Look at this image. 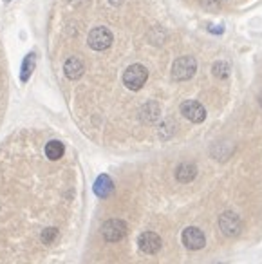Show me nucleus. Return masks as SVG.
I'll return each instance as SVG.
<instances>
[{
	"label": "nucleus",
	"instance_id": "nucleus-1",
	"mask_svg": "<svg viewBox=\"0 0 262 264\" xmlns=\"http://www.w3.org/2000/svg\"><path fill=\"white\" fill-rule=\"evenodd\" d=\"M146 80H148V71H146V67L141 65V63L128 65L127 71L123 73V84L130 90L143 89V85L146 84Z\"/></svg>",
	"mask_w": 262,
	"mask_h": 264
},
{
	"label": "nucleus",
	"instance_id": "nucleus-2",
	"mask_svg": "<svg viewBox=\"0 0 262 264\" xmlns=\"http://www.w3.org/2000/svg\"><path fill=\"white\" fill-rule=\"evenodd\" d=\"M197 71V62L194 57H181L172 65V78L175 82H186Z\"/></svg>",
	"mask_w": 262,
	"mask_h": 264
},
{
	"label": "nucleus",
	"instance_id": "nucleus-3",
	"mask_svg": "<svg viewBox=\"0 0 262 264\" xmlns=\"http://www.w3.org/2000/svg\"><path fill=\"white\" fill-rule=\"evenodd\" d=\"M101 234L105 237V241H109V242L121 241L123 237L127 235V223L121 219H109L103 223Z\"/></svg>",
	"mask_w": 262,
	"mask_h": 264
},
{
	"label": "nucleus",
	"instance_id": "nucleus-4",
	"mask_svg": "<svg viewBox=\"0 0 262 264\" xmlns=\"http://www.w3.org/2000/svg\"><path fill=\"white\" fill-rule=\"evenodd\" d=\"M112 40H114V36H112L111 31L103 28V26H100V28H94L90 31L87 42H89V45L94 51H105L112 45Z\"/></svg>",
	"mask_w": 262,
	"mask_h": 264
},
{
	"label": "nucleus",
	"instance_id": "nucleus-5",
	"mask_svg": "<svg viewBox=\"0 0 262 264\" xmlns=\"http://www.w3.org/2000/svg\"><path fill=\"white\" fill-rule=\"evenodd\" d=\"M219 228L226 237H237L242 230V221L233 212H224L219 217Z\"/></svg>",
	"mask_w": 262,
	"mask_h": 264
},
{
	"label": "nucleus",
	"instance_id": "nucleus-6",
	"mask_svg": "<svg viewBox=\"0 0 262 264\" xmlns=\"http://www.w3.org/2000/svg\"><path fill=\"white\" fill-rule=\"evenodd\" d=\"M181 114H183L186 119H190L192 123H203V121L206 119V109L195 100L183 101V103H181Z\"/></svg>",
	"mask_w": 262,
	"mask_h": 264
},
{
	"label": "nucleus",
	"instance_id": "nucleus-7",
	"mask_svg": "<svg viewBox=\"0 0 262 264\" xmlns=\"http://www.w3.org/2000/svg\"><path fill=\"white\" fill-rule=\"evenodd\" d=\"M161 237L157 235V234H154V232H143L140 235V239H138V246H140V250L143 253H146V255H154V253H157L159 250H161Z\"/></svg>",
	"mask_w": 262,
	"mask_h": 264
},
{
	"label": "nucleus",
	"instance_id": "nucleus-8",
	"mask_svg": "<svg viewBox=\"0 0 262 264\" xmlns=\"http://www.w3.org/2000/svg\"><path fill=\"white\" fill-rule=\"evenodd\" d=\"M183 244L188 250H201L206 244V237H204V234L199 228L190 226V228H186L183 232Z\"/></svg>",
	"mask_w": 262,
	"mask_h": 264
},
{
	"label": "nucleus",
	"instance_id": "nucleus-9",
	"mask_svg": "<svg viewBox=\"0 0 262 264\" xmlns=\"http://www.w3.org/2000/svg\"><path fill=\"white\" fill-rule=\"evenodd\" d=\"M63 73H65V76H67L69 80H73V82L74 80H80L85 73L84 62L76 57L69 58L67 62H65V65H63Z\"/></svg>",
	"mask_w": 262,
	"mask_h": 264
},
{
	"label": "nucleus",
	"instance_id": "nucleus-10",
	"mask_svg": "<svg viewBox=\"0 0 262 264\" xmlns=\"http://www.w3.org/2000/svg\"><path fill=\"white\" fill-rule=\"evenodd\" d=\"M112 192H114V183H112L111 177H109L107 174L100 176L94 183V194L96 196L101 197V199H105V197L111 196Z\"/></svg>",
	"mask_w": 262,
	"mask_h": 264
},
{
	"label": "nucleus",
	"instance_id": "nucleus-11",
	"mask_svg": "<svg viewBox=\"0 0 262 264\" xmlns=\"http://www.w3.org/2000/svg\"><path fill=\"white\" fill-rule=\"evenodd\" d=\"M197 176V167L194 163H181L175 170V179L179 183H190Z\"/></svg>",
	"mask_w": 262,
	"mask_h": 264
},
{
	"label": "nucleus",
	"instance_id": "nucleus-12",
	"mask_svg": "<svg viewBox=\"0 0 262 264\" xmlns=\"http://www.w3.org/2000/svg\"><path fill=\"white\" fill-rule=\"evenodd\" d=\"M63 152H65V147L58 140H53L45 145V156H47V159H51V161H58V159L63 156Z\"/></svg>",
	"mask_w": 262,
	"mask_h": 264
},
{
	"label": "nucleus",
	"instance_id": "nucleus-13",
	"mask_svg": "<svg viewBox=\"0 0 262 264\" xmlns=\"http://www.w3.org/2000/svg\"><path fill=\"white\" fill-rule=\"evenodd\" d=\"M34 65H36V57H34V53H29L22 62V71H20V80H22V82H28L29 76L33 74Z\"/></svg>",
	"mask_w": 262,
	"mask_h": 264
},
{
	"label": "nucleus",
	"instance_id": "nucleus-14",
	"mask_svg": "<svg viewBox=\"0 0 262 264\" xmlns=\"http://www.w3.org/2000/svg\"><path fill=\"white\" fill-rule=\"evenodd\" d=\"M230 63H226V62H215L213 63V67H212V73H213V76L215 78H219V80H226L230 76Z\"/></svg>",
	"mask_w": 262,
	"mask_h": 264
},
{
	"label": "nucleus",
	"instance_id": "nucleus-15",
	"mask_svg": "<svg viewBox=\"0 0 262 264\" xmlns=\"http://www.w3.org/2000/svg\"><path fill=\"white\" fill-rule=\"evenodd\" d=\"M56 235H58V230H56V228H45V230L42 232V241L53 242Z\"/></svg>",
	"mask_w": 262,
	"mask_h": 264
},
{
	"label": "nucleus",
	"instance_id": "nucleus-16",
	"mask_svg": "<svg viewBox=\"0 0 262 264\" xmlns=\"http://www.w3.org/2000/svg\"><path fill=\"white\" fill-rule=\"evenodd\" d=\"M111 2H112V4H114V6H117V4H121L123 0H111Z\"/></svg>",
	"mask_w": 262,
	"mask_h": 264
},
{
	"label": "nucleus",
	"instance_id": "nucleus-17",
	"mask_svg": "<svg viewBox=\"0 0 262 264\" xmlns=\"http://www.w3.org/2000/svg\"><path fill=\"white\" fill-rule=\"evenodd\" d=\"M261 105H262V94H261Z\"/></svg>",
	"mask_w": 262,
	"mask_h": 264
},
{
	"label": "nucleus",
	"instance_id": "nucleus-18",
	"mask_svg": "<svg viewBox=\"0 0 262 264\" xmlns=\"http://www.w3.org/2000/svg\"><path fill=\"white\" fill-rule=\"evenodd\" d=\"M4 2H11V0H4Z\"/></svg>",
	"mask_w": 262,
	"mask_h": 264
}]
</instances>
